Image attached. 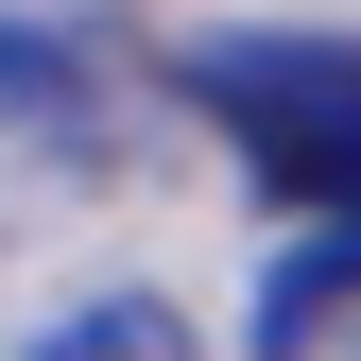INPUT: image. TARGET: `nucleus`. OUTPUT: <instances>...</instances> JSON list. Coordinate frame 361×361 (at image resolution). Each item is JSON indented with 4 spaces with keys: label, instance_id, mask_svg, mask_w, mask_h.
I'll return each instance as SVG.
<instances>
[{
    "label": "nucleus",
    "instance_id": "nucleus-1",
    "mask_svg": "<svg viewBox=\"0 0 361 361\" xmlns=\"http://www.w3.org/2000/svg\"><path fill=\"white\" fill-rule=\"evenodd\" d=\"M190 104L241 138V172L310 224H361V35H207Z\"/></svg>",
    "mask_w": 361,
    "mask_h": 361
},
{
    "label": "nucleus",
    "instance_id": "nucleus-2",
    "mask_svg": "<svg viewBox=\"0 0 361 361\" xmlns=\"http://www.w3.org/2000/svg\"><path fill=\"white\" fill-rule=\"evenodd\" d=\"M35 361H190V327H172V293H86L69 327H35Z\"/></svg>",
    "mask_w": 361,
    "mask_h": 361
}]
</instances>
